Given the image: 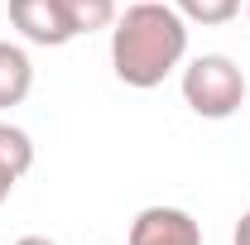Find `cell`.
Masks as SVG:
<instances>
[{
  "label": "cell",
  "instance_id": "obj_4",
  "mask_svg": "<svg viewBox=\"0 0 250 245\" xmlns=\"http://www.w3.org/2000/svg\"><path fill=\"white\" fill-rule=\"evenodd\" d=\"M10 24L24 34L29 43H39V48H62L72 39L58 0H10Z\"/></svg>",
  "mask_w": 250,
  "mask_h": 245
},
{
  "label": "cell",
  "instance_id": "obj_2",
  "mask_svg": "<svg viewBox=\"0 0 250 245\" xmlns=\"http://www.w3.org/2000/svg\"><path fill=\"white\" fill-rule=\"evenodd\" d=\"M183 101L202 121H226L246 101V72L226 53H202L183 67Z\"/></svg>",
  "mask_w": 250,
  "mask_h": 245
},
{
  "label": "cell",
  "instance_id": "obj_5",
  "mask_svg": "<svg viewBox=\"0 0 250 245\" xmlns=\"http://www.w3.org/2000/svg\"><path fill=\"white\" fill-rule=\"evenodd\" d=\"M34 87V62L20 43H0V111L20 106Z\"/></svg>",
  "mask_w": 250,
  "mask_h": 245
},
{
  "label": "cell",
  "instance_id": "obj_6",
  "mask_svg": "<svg viewBox=\"0 0 250 245\" xmlns=\"http://www.w3.org/2000/svg\"><path fill=\"white\" fill-rule=\"evenodd\" d=\"M58 10L67 20V29H72V39L116 24V0H58Z\"/></svg>",
  "mask_w": 250,
  "mask_h": 245
},
{
  "label": "cell",
  "instance_id": "obj_12",
  "mask_svg": "<svg viewBox=\"0 0 250 245\" xmlns=\"http://www.w3.org/2000/svg\"><path fill=\"white\" fill-rule=\"evenodd\" d=\"M246 15H250V0H246Z\"/></svg>",
  "mask_w": 250,
  "mask_h": 245
},
{
  "label": "cell",
  "instance_id": "obj_3",
  "mask_svg": "<svg viewBox=\"0 0 250 245\" xmlns=\"http://www.w3.org/2000/svg\"><path fill=\"white\" fill-rule=\"evenodd\" d=\"M130 245H202V226L183 207H145L130 221Z\"/></svg>",
  "mask_w": 250,
  "mask_h": 245
},
{
  "label": "cell",
  "instance_id": "obj_8",
  "mask_svg": "<svg viewBox=\"0 0 250 245\" xmlns=\"http://www.w3.org/2000/svg\"><path fill=\"white\" fill-rule=\"evenodd\" d=\"M241 5L246 0H173V10L183 15V20H192V24H226V20H236L241 15Z\"/></svg>",
  "mask_w": 250,
  "mask_h": 245
},
{
  "label": "cell",
  "instance_id": "obj_11",
  "mask_svg": "<svg viewBox=\"0 0 250 245\" xmlns=\"http://www.w3.org/2000/svg\"><path fill=\"white\" fill-rule=\"evenodd\" d=\"M15 245H58V241H48V236H20Z\"/></svg>",
  "mask_w": 250,
  "mask_h": 245
},
{
  "label": "cell",
  "instance_id": "obj_7",
  "mask_svg": "<svg viewBox=\"0 0 250 245\" xmlns=\"http://www.w3.org/2000/svg\"><path fill=\"white\" fill-rule=\"evenodd\" d=\"M0 168L15 173V178H24L34 168V140L10 121H0Z\"/></svg>",
  "mask_w": 250,
  "mask_h": 245
},
{
  "label": "cell",
  "instance_id": "obj_1",
  "mask_svg": "<svg viewBox=\"0 0 250 245\" xmlns=\"http://www.w3.org/2000/svg\"><path fill=\"white\" fill-rule=\"evenodd\" d=\"M188 53V20L164 0H135L116 15L111 29V67L125 87L149 92L159 87Z\"/></svg>",
  "mask_w": 250,
  "mask_h": 245
},
{
  "label": "cell",
  "instance_id": "obj_9",
  "mask_svg": "<svg viewBox=\"0 0 250 245\" xmlns=\"http://www.w3.org/2000/svg\"><path fill=\"white\" fill-rule=\"evenodd\" d=\"M236 245H250V212L236 221Z\"/></svg>",
  "mask_w": 250,
  "mask_h": 245
},
{
  "label": "cell",
  "instance_id": "obj_10",
  "mask_svg": "<svg viewBox=\"0 0 250 245\" xmlns=\"http://www.w3.org/2000/svg\"><path fill=\"white\" fill-rule=\"evenodd\" d=\"M15 183H20V178H15V173H5V168H0V202H5V197H10V192H15Z\"/></svg>",
  "mask_w": 250,
  "mask_h": 245
}]
</instances>
